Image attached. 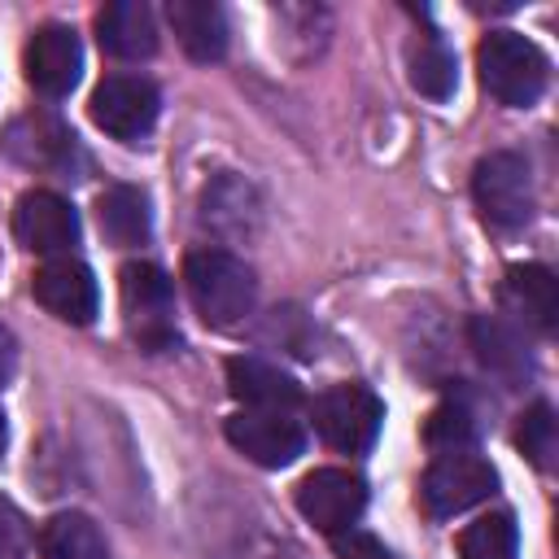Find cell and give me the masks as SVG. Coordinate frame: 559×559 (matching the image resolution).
<instances>
[{
    "instance_id": "obj_1",
    "label": "cell",
    "mask_w": 559,
    "mask_h": 559,
    "mask_svg": "<svg viewBox=\"0 0 559 559\" xmlns=\"http://www.w3.org/2000/svg\"><path fill=\"white\" fill-rule=\"evenodd\" d=\"M183 280H188V297L197 314L210 328H236L245 314H253L258 275L245 258L227 249H197L183 262Z\"/></svg>"
},
{
    "instance_id": "obj_2",
    "label": "cell",
    "mask_w": 559,
    "mask_h": 559,
    "mask_svg": "<svg viewBox=\"0 0 559 559\" xmlns=\"http://www.w3.org/2000/svg\"><path fill=\"white\" fill-rule=\"evenodd\" d=\"M476 61H480V83L489 87V96L511 109L537 105L550 83L546 52L520 31H489L476 48Z\"/></svg>"
},
{
    "instance_id": "obj_3",
    "label": "cell",
    "mask_w": 559,
    "mask_h": 559,
    "mask_svg": "<svg viewBox=\"0 0 559 559\" xmlns=\"http://www.w3.org/2000/svg\"><path fill=\"white\" fill-rule=\"evenodd\" d=\"M118 288H122V314H127V328H131L135 345H144L148 354L175 349L179 332H175L170 275L153 262H127L122 275H118Z\"/></svg>"
},
{
    "instance_id": "obj_4",
    "label": "cell",
    "mask_w": 559,
    "mask_h": 559,
    "mask_svg": "<svg viewBox=\"0 0 559 559\" xmlns=\"http://www.w3.org/2000/svg\"><path fill=\"white\" fill-rule=\"evenodd\" d=\"M472 197L489 227L520 231L533 218V170L520 153L498 148L476 162L472 170Z\"/></svg>"
},
{
    "instance_id": "obj_5",
    "label": "cell",
    "mask_w": 559,
    "mask_h": 559,
    "mask_svg": "<svg viewBox=\"0 0 559 559\" xmlns=\"http://www.w3.org/2000/svg\"><path fill=\"white\" fill-rule=\"evenodd\" d=\"M314 432L345 454L371 450L380 424H384V402L367 384H332L328 393L314 397Z\"/></svg>"
},
{
    "instance_id": "obj_6",
    "label": "cell",
    "mask_w": 559,
    "mask_h": 559,
    "mask_svg": "<svg viewBox=\"0 0 559 559\" xmlns=\"http://www.w3.org/2000/svg\"><path fill=\"white\" fill-rule=\"evenodd\" d=\"M498 489V472L485 454L476 450H450V454H437L432 467L424 472V507L428 515L437 520H450L476 502H485L489 493Z\"/></svg>"
},
{
    "instance_id": "obj_7",
    "label": "cell",
    "mask_w": 559,
    "mask_h": 559,
    "mask_svg": "<svg viewBox=\"0 0 559 559\" xmlns=\"http://www.w3.org/2000/svg\"><path fill=\"white\" fill-rule=\"evenodd\" d=\"M87 114H92V122L105 135H114V140H140V135L153 131V122L162 114V92L144 74H109V79L96 83Z\"/></svg>"
},
{
    "instance_id": "obj_8",
    "label": "cell",
    "mask_w": 559,
    "mask_h": 559,
    "mask_svg": "<svg viewBox=\"0 0 559 559\" xmlns=\"http://www.w3.org/2000/svg\"><path fill=\"white\" fill-rule=\"evenodd\" d=\"M367 507V485L349 467H314L297 485V511L319 528V533H345L358 524Z\"/></svg>"
},
{
    "instance_id": "obj_9",
    "label": "cell",
    "mask_w": 559,
    "mask_h": 559,
    "mask_svg": "<svg viewBox=\"0 0 559 559\" xmlns=\"http://www.w3.org/2000/svg\"><path fill=\"white\" fill-rule=\"evenodd\" d=\"M13 236L31 253L66 258L79 245V214L66 197H57L48 188H31L13 205Z\"/></svg>"
},
{
    "instance_id": "obj_10",
    "label": "cell",
    "mask_w": 559,
    "mask_h": 559,
    "mask_svg": "<svg viewBox=\"0 0 559 559\" xmlns=\"http://www.w3.org/2000/svg\"><path fill=\"white\" fill-rule=\"evenodd\" d=\"M227 441L258 467H288L306 454V428L288 411H240L227 419Z\"/></svg>"
},
{
    "instance_id": "obj_11",
    "label": "cell",
    "mask_w": 559,
    "mask_h": 559,
    "mask_svg": "<svg viewBox=\"0 0 559 559\" xmlns=\"http://www.w3.org/2000/svg\"><path fill=\"white\" fill-rule=\"evenodd\" d=\"M31 293H35V301H39L48 314H57L61 323H74V328L92 323L96 310H100L96 275H92L79 258H70V253H66V258H48V262L35 271Z\"/></svg>"
},
{
    "instance_id": "obj_12",
    "label": "cell",
    "mask_w": 559,
    "mask_h": 559,
    "mask_svg": "<svg viewBox=\"0 0 559 559\" xmlns=\"http://www.w3.org/2000/svg\"><path fill=\"white\" fill-rule=\"evenodd\" d=\"M22 70H26V83L48 96V100H61L74 92L79 83V70H83V48H79V35L61 22H48L31 35L26 44V57H22Z\"/></svg>"
},
{
    "instance_id": "obj_13",
    "label": "cell",
    "mask_w": 559,
    "mask_h": 559,
    "mask_svg": "<svg viewBox=\"0 0 559 559\" xmlns=\"http://www.w3.org/2000/svg\"><path fill=\"white\" fill-rule=\"evenodd\" d=\"M4 153L13 162L31 166V170H57V175H66L79 148H74V135H70V127L61 118H52V114H26V118H17L4 131Z\"/></svg>"
},
{
    "instance_id": "obj_14",
    "label": "cell",
    "mask_w": 559,
    "mask_h": 559,
    "mask_svg": "<svg viewBox=\"0 0 559 559\" xmlns=\"http://www.w3.org/2000/svg\"><path fill=\"white\" fill-rule=\"evenodd\" d=\"M96 39L118 61H144L157 52V22L144 0H114L96 13Z\"/></svg>"
},
{
    "instance_id": "obj_15",
    "label": "cell",
    "mask_w": 559,
    "mask_h": 559,
    "mask_svg": "<svg viewBox=\"0 0 559 559\" xmlns=\"http://www.w3.org/2000/svg\"><path fill=\"white\" fill-rule=\"evenodd\" d=\"M227 389L231 397H240L249 411H288L301 406V384L280 371L275 362H262V358H227Z\"/></svg>"
},
{
    "instance_id": "obj_16",
    "label": "cell",
    "mask_w": 559,
    "mask_h": 559,
    "mask_svg": "<svg viewBox=\"0 0 559 559\" xmlns=\"http://www.w3.org/2000/svg\"><path fill=\"white\" fill-rule=\"evenodd\" d=\"M502 306L533 332H550L555 328V314H559V284L546 266L537 262H524V266H511L507 280H502Z\"/></svg>"
},
{
    "instance_id": "obj_17",
    "label": "cell",
    "mask_w": 559,
    "mask_h": 559,
    "mask_svg": "<svg viewBox=\"0 0 559 559\" xmlns=\"http://www.w3.org/2000/svg\"><path fill=\"white\" fill-rule=\"evenodd\" d=\"M166 22L192 61H218L227 52V13L214 0H170Z\"/></svg>"
},
{
    "instance_id": "obj_18",
    "label": "cell",
    "mask_w": 559,
    "mask_h": 559,
    "mask_svg": "<svg viewBox=\"0 0 559 559\" xmlns=\"http://www.w3.org/2000/svg\"><path fill=\"white\" fill-rule=\"evenodd\" d=\"M96 218H100V231L109 245L118 249H135L148 240L153 231V218H148V197L131 183H114L96 197Z\"/></svg>"
},
{
    "instance_id": "obj_19",
    "label": "cell",
    "mask_w": 559,
    "mask_h": 559,
    "mask_svg": "<svg viewBox=\"0 0 559 559\" xmlns=\"http://www.w3.org/2000/svg\"><path fill=\"white\" fill-rule=\"evenodd\" d=\"M44 559H109V542L100 524L83 511H57L39 533Z\"/></svg>"
},
{
    "instance_id": "obj_20",
    "label": "cell",
    "mask_w": 559,
    "mask_h": 559,
    "mask_svg": "<svg viewBox=\"0 0 559 559\" xmlns=\"http://www.w3.org/2000/svg\"><path fill=\"white\" fill-rule=\"evenodd\" d=\"M472 345H476L480 362H485L493 376H502V380H520V376L528 371V354H524L520 332H515L511 323L493 319V314L472 319Z\"/></svg>"
},
{
    "instance_id": "obj_21",
    "label": "cell",
    "mask_w": 559,
    "mask_h": 559,
    "mask_svg": "<svg viewBox=\"0 0 559 559\" xmlns=\"http://www.w3.org/2000/svg\"><path fill=\"white\" fill-rule=\"evenodd\" d=\"M411 87L428 100H450L454 96V83H459V70H454V52L437 39V35H424L419 44H411Z\"/></svg>"
},
{
    "instance_id": "obj_22",
    "label": "cell",
    "mask_w": 559,
    "mask_h": 559,
    "mask_svg": "<svg viewBox=\"0 0 559 559\" xmlns=\"http://www.w3.org/2000/svg\"><path fill=\"white\" fill-rule=\"evenodd\" d=\"M515 550H520V533H515V520L507 511L480 515L459 533L463 559H515Z\"/></svg>"
},
{
    "instance_id": "obj_23",
    "label": "cell",
    "mask_w": 559,
    "mask_h": 559,
    "mask_svg": "<svg viewBox=\"0 0 559 559\" xmlns=\"http://www.w3.org/2000/svg\"><path fill=\"white\" fill-rule=\"evenodd\" d=\"M472 437H476V419L463 402H441L428 424H424V441L437 450V454H450V450H472Z\"/></svg>"
},
{
    "instance_id": "obj_24",
    "label": "cell",
    "mask_w": 559,
    "mask_h": 559,
    "mask_svg": "<svg viewBox=\"0 0 559 559\" xmlns=\"http://www.w3.org/2000/svg\"><path fill=\"white\" fill-rule=\"evenodd\" d=\"M515 441H520V450H524L542 472L550 467V459H555V411H550V402H533V406L520 415Z\"/></svg>"
},
{
    "instance_id": "obj_25",
    "label": "cell",
    "mask_w": 559,
    "mask_h": 559,
    "mask_svg": "<svg viewBox=\"0 0 559 559\" xmlns=\"http://www.w3.org/2000/svg\"><path fill=\"white\" fill-rule=\"evenodd\" d=\"M26 550H31V524H26V515L9 498H0V559H22Z\"/></svg>"
},
{
    "instance_id": "obj_26",
    "label": "cell",
    "mask_w": 559,
    "mask_h": 559,
    "mask_svg": "<svg viewBox=\"0 0 559 559\" xmlns=\"http://www.w3.org/2000/svg\"><path fill=\"white\" fill-rule=\"evenodd\" d=\"M336 555H341V559H397L380 537H371V533H362V528L336 533Z\"/></svg>"
},
{
    "instance_id": "obj_27",
    "label": "cell",
    "mask_w": 559,
    "mask_h": 559,
    "mask_svg": "<svg viewBox=\"0 0 559 559\" xmlns=\"http://www.w3.org/2000/svg\"><path fill=\"white\" fill-rule=\"evenodd\" d=\"M13 367H17V341H13V332L0 323V389L13 380Z\"/></svg>"
},
{
    "instance_id": "obj_28",
    "label": "cell",
    "mask_w": 559,
    "mask_h": 559,
    "mask_svg": "<svg viewBox=\"0 0 559 559\" xmlns=\"http://www.w3.org/2000/svg\"><path fill=\"white\" fill-rule=\"evenodd\" d=\"M4 437H9V432H4V415H0V454H4Z\"/></svg>"
}]
</instances>
